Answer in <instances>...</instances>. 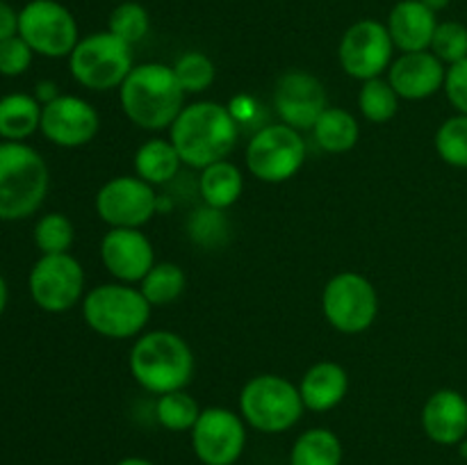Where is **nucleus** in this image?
Instances as JSON below:
<instances>
[{"label":"nucleus","instance_id":"obj_1","mask_svg":"<svg viewBox=\"0 0 467 465\" xmlns=\"http://www.w3.org/2000/svg\"><path fill=\"white\" fill-rule=\"evenodd\" d=\"M240 137V123L228 105L214 100H196L182 108L169 128V140L176 146L182 164L205 169L219 160H228Z\"/></svg>","mask_w":467,"mask_h":465},{"label":"nucleus","instance_id":"obj_2","mask_svg":"<svg viewBox=\"0 0 467 465\" xmlns=\"http://www.w3.org/2000/svg\"><path fill=\"white\" fill-rule=\"evenodd\" d=\"M128 121L144 130H169L185 108V91L171 67L160 62L135 64L119 87Z\"/></svg>","mask_w":467,"mask_h":465},{"label":"nucleus","instance_id":"obj_3","mask_svg":"<svg viewBox=\"0 0 467 465\" xmlns=\"http://www.w3.org/2000/svg\"><path fill=\"white\" fill-rule=\"evenodd\" d=\"M128 367L137 386L150 395L185 390L194 377V351L173 331H144L135 337Z\"/></svg>","mask_w":467,"mask_h":465},{"label":"nucleus","instance_id":"obj_4","mask_svg":"<svg viewBox=\"0 0 467 465\" xmlns=\"http://www.w3.org/2000/svg\"><path fill=\"white\" fill-rule=\"evenodd\" d=\"M50 171L26 141H0V222L32 217L46 201Z\"/></svg>","mask_w":467,"mask_h":465},{"label":"nucleus","instance_id":"obj_5","mask_svg":"<svg viewBox=\"0 0 467 465\" xmlns=\"http://www.w3.org/2000/svg\"><path fill=\"white\" fill-rule=\"evenodd\" d=\"M80 304L87 326L108 340L140 337L153 310L140 285L119 281L91 287Z\"/></svg>","mask_w":467,"mask_h":465},{"label":"nucleus","instance_id":"obj_6","mask_svg":"<svg viewBox=\"0 0 467 465\" xmlns=\"http://www.w3.org/2000/svg\"><path fill=\"white\" fill-rule=\"evenodd\" d=\"M299 386L278 374H258L240 392V415L260 433H285L304 415Z\"/></svg>","mask_w":467,"mask_h":465},{"label":"nucleus","instance_id":"obj_7","mask_svg":"<svg viewBox=\"0 0 467 465\" xmlns=\"http://www.w3.org/2000/svg\"><path fill=\"white\" fill-rule=\"evenodd\" d=\"M132 67V46L109 30L80 36L68 55V71L73 80L89 91L119 89Z\"/></svg>","mask_w":467,"mask_h":465},{"label":"nucleus","instance_id":"obj_8","mask_svg":"<svg viewBox=\"0 0 467 465\" xmlns=\"http://www.w3.org/2000/svg\"><path fill=\"white\" fill-rule=\"evenodd\" d=\"M244 162L260 182L276 185L290 181L306 162L304 135L287 123H267L246 144Z\"/></svg>","mask_w":467,"mask_h":465},{"label":"nucleus","instance_id":"obj_9","mask_svg":"<svg viewBox=\"0 0 467 465\" xmlns=\"http://www.w3.org/2000/svg\"><path fill=\"white\" fill-rule=\"evenodd\" d=\"M18 36L35 55L59 59L73 53L80 30L71 9L59 0H30L18 9Z\"/></svg>","mask_w":467,"mask_h":465},{"label":"nucleus","instance_id":"obj_10","mask_svg":"<svg viewBox=\"0 0 467 465\" xmlns=\"http://www.w3.org/2000/svg\"><path fill=\"white\" fill-rule=\"evenodd\" d=\"M322 313L336 331L358 336L368 331L379 315V292L368 276L340 272L324 285Z\"/></svg>","mask_w":467,"mask_h":465},{"label":"nucleus","instance_id":"obj_11","mask_svg":"<svg viewBox=\"0 0 467 465\" xmlns=\"http://www.w3.org/2000/svg\"><path fill=\"white\" fill-rule=\"evenodd\" d=\"M27 287L44 313H67L85 299V269L71 253L39 255L27 276Z\"/></svg>","mask_w":467,"mask_h":465},{"label":"nucleus","instance_id":"obj_12","mask_svg":"<svg viewBox=\"0 0 467 465\" xmlns=\"http://www.w3.org/2000/svg\"><path fill=\"white\" fill-rule=\"evenodd\" d=\"M395 44L386 23L360 18L349 26L337 46V59L347 76L365 82L381 78L395 59Z\"/></svg>","mask_w":467,"mask_h":465},{"label":"nucleus","instance_id":"obj_13","mask_svg":"<svg viewBox=\"0 0 467 465\" xmlns=\"http://www.w3.org/2000/svg\"><path fill=\"white\" fill-rule=\"evenodd\" d=\"M155 187L140 176H114L96 191V214L109 228H141L158 212Z\"/></svg>","mask_w":467,"mask_h":465},{"label":"nucleus","instance_id":"obj_14","mask_svg":"<svg viewBox=\"0 0 467 465\" xmlns=\"http://www.w3.org/2000/svg\"><path fill=\"white\" fill-rule=\"evenodd\" d=\"M192 450L203 465H235L246 447V422L235 410L210 406L192 427Z\"/></svg>","mask_w":467,"mask_h":465},{"label":"nucleus","instance_id":"obj_15","mask_svg":"<svg viewBox=\"0 0 467 465\" xmlns=\"http://www.w3.org/2000/svg\"><path fill=\"white\" fill-rule=\"evenodd\" d=\"M100 117L89 100L73 94H59L41 105L39 132L62 149H80L99 135Z\"/></svg>","mask_w":467,"mask_h":465},{"label":"nucleus","instance_id":"obj_16","mask_svg":"<svg viewBox=\"0 0 467 465\" xmlns=\"http://www.w3.org/2000/svg\"><path fill=\"white\" fill-rule=\"evenodd\" d=\"M272 100L281 123L296 130H313L315 121L328 108L327 87L308 71L283 73L274 87Z\"/></svg>","mask_w":467,"mask_h":465},{"label":"nucleus","instance_id":"obj_17","mask_svg":"<svg viewBox=\"0 0 467 465\" xmlns=\"http://www.w3.org/2000/svg\"><path fill=\"white\" fill-rule=\"evenodd\" d=\"M103 267L119 283L140 285L155 264V251L141 228H109L100 240Z\"/></svg>","mask_w":467,"mask_h":465},{"label":"nucleus","instance_id":"obj_18","mask_svg":"<svg viewBox=\"0 0 467 465\" xmlns=\"http://www.w3.org/2000/svg\"><path fill=\"white\" fill-rule=\"evenodd\" d=\"M447 67L431 53H400L388 68V82L401 100H424L445 87Z\"/></svg>","mask_w":467,"mask_h":465},{"label":"nucleus","instance_id":"obj_19","mask_svg":"<svg viewBox=\"0 0 467 465\" xmlns=\"http://www.w3.org/2000/svg\"><path fill=\"white\" fill-rule=\"evenodd\" d=\"M422 429L436 445L454 447L467 436V397L454 388H441L422 406Z\"/></svg>","mask_w":467,"mask_h":465},{"label":"nucleus","instance_id":"obj_20","mask_svg":"<svg viewBox=\"0 0 467 465\" xmlns=\"http://www.w3.org/2000/svg\"><path fill=\"white\" fill-rule=\"evenodd\" d=\"M438 23V14L420 0H400L388 14L386 26L400 53H418L431 48Z\"/></svg>","mask_w":467,"mask_h":465},{"label":"nucleus","instance_id":"obj_21","mask_svg":"<svg viewBox=\"0 0 467 465\" xmlns=\"http://www.w3.org/2000/svg\"><path fill=\"white\" fill-rule=\"evenodd\" d=\"M349 392V374L336 360H319L310 365L299 381V395L306 410L327 413L340 406Z\"/></svg>","mask_w":467,"mask_h":465},{"label":"nucleus","instance_id":"obj_22","mask_svg":"<svg viewBox=\"0 0 467 465\" xmlns=\"http://www.w3.org/2000/svg\"><path fill=\"white\" fill-rule=\"evenodd\" d=\"M242 191H244V176L231 160H219V162L201 169L199 194L203 199V205L228 210L240 201Z\"/></svg>","mask_w":467,"mask_h":465},{"label":"nucleus","instance_id":"obj_23","mask_svg":"<svg viewBox=\"0 0 467 465\" xmlns=\"http://www.w3.org/2000/svg\"><path fill=\"white\" fill-rule=\"evenodd\" d=\"M41 126V103L32 94L0 96V140L26 141Z\"/></svg>","mask_w":467,"mask_h":465},{"label":"nucleus","instance_id":"obj_24","mask_svg":"<svg viewBox=\"0 0 467 465\" xmlns=\"http://www.w3.org/2000/svg\"><path fill=\"white\" fill-rule=\"evenodd\" d=\"M135 176L146 181L149 185H167L178 176L182 167V160L178 155L176 146L171 140H162V137H153V140L144 141L135 153Z\"/></svg>","mask_w":467,"mask_h":465},{"label":"nucleus","instance_id":"obj_25","mask_svg":"<svg viewBox=\"0 0 467 465\" xmlns=\"http://www.w3.org/2000/svg\"><path fill=\"white\" fill-rule=\"evenodd\" d=\"M310 132H313V140L319 149L327 150V153L340 155L358 144L360 123L349 109L331 108L328 105L322 112V117L315 121Z\"/></svg>","mask_w":467,"mask_h":465},{"label":"nucleus","instance_id":"obj_26","mask_svg":"<svg viewBox=\"0 0 467 465\" xmlns=\"http://www.w3.org/2000/svg\"><path fill=\"white\" fill-rule=\"evenodd\" d=\"M345 450L331 429L315 427L301 433L290 451V465H342Z\"/></svg>","mask_w":467,"mask_h":465},{"label":"nucleus","instance_id":"obj_27","mask_svg":"<svg viewBox=\"0 0 467 465\" xmlns=\"http://www.w3.org/2000/svg\"><path fill=\"white\" fill-rule=\"evenodd\" d=\"M187 278L181 264L176 263H155L150 272L141 278L140 290L153 308L171 305L185 292Z\"/></svg>","mask_w":467,"mask_h":465},{"label":"nucleus","instance_id":"obj_28","mask_svg":"<svg viewBox=\"0 0 467 465\" xmlns=\"http://www.w3.org/2000/svg\"><path fill=\"white\" fill-rule=\"evenodd\" d=\"M400 96L392 89L388 78L365 80L358 91V109L369 123H388L400 112Z\"/></svg>","mask_w":467,"mask_h":465},{"label":"nucleus","instance_id":"obj_29","mask_svg":"<svg viewBox=\"0 0 467 465\" xmlns=\"http://www.w3.org/2000/svg\"><path fill=\"white\" fill-rule=\"evenodd\" d=\"M201 410L203 408L199 406V401L187 390L167 392V395H160L158 401H155V419L167 431H192Z\"/></svg>","mask_w":467,"mask_h":465},{"label":"nucleus","instance_id":"obj_30","mask_svg":"<svg viewBox=\"0 0 467 465\" xmlns=\"http://www.w3.org/2000/svg\"><path fill=\"white\" fill-rule=\"evenodd\" d=\"M187 235L201 249H219L231 237V222L226 219L223 210L203 205L187 219Z\"/></svg>","mask_w":467,"mask_h":465},{"label":"nucleus","instance_id":"obj_31","mask_svg":"<svg viewBox=\"0 0 467 465\" xmlns=\"http://www.w3.org/2000/svg\"><path fill=\"white\" fill-rule=\"evenodd\" d=\"M35 246L41 255L68 253L76 240L73 222L64 212H46L35 223Z\"/></svg>","mask_w":467,"mask_h":465},{"label":"nucleus","instance_id":"obj_32","mask_svg":"<svg viewBox=\"0 0 467 465\" xmlns=\"http://www.w3.org/2000/svg\"><path fill=\"white\" fill-rule=\"evenodd\" d=\"M438 158L454 169H467V114H454L438 126L433 137Z\"/></svg>","mask_w":467,"mask_h":465},{"label":"nucleus","instance_id":"obj_33","mask_svg":"<svg viewBox=\"0 0 467 465\" xmlns=\"http://www.w3.org/2000/svg\"><path fill=\"white\" fill-rule=\"evenodd\" d=\"M171 68L185 94H203V91H208L214 85V78H217V67L201 50H187V53H182L171 64Z\"/></svg>","mask_w":467,"mask_h":465},{"label":"nucleus","instance_id":"obj_34","mask_svg":"<svg viewBox=\"0 0 467 465\" xmlns=\"http://www.w3.org/2000/svg\"><path fill=\"white\" fill-rule=\"evenodd\" d=\"M108 30L126 44L135 46L149 35L150 16L144 5L137 3V0H121L109 14Z\"/></svg>","mask_w":467,"mask_h":465},{"label":"nucleus","instance_id":"obj_35","mask_svg":"<svg viewBox=\"0 0 467 465\" xmlns=\"http://www.w3.org/2000/svg\"><path fill=\"white\" fill-rule=\"evenodd\" d=\"M431 50L445 67L467 57V26L461 21H441L431 39Z\"/></svg>","mask_w":467,"mask_h":465},{"label":"nucleus","instance_id":"obj_36","mask_svg":"<svg viewBox=\"0 0 467 465\" xmlns=\"http://www.w3.org/2000/svg\"><path fill=\"white\" fill-rule=\"evenodd\" d=\"M35 53L18 35L0 41V76L18 78L30 68Z\"/></svg>","mask_w":467,"mask_h":465},{"label":"nucleus","instance_id":"obj_37","mask_svg":"<svg viewBox=\"0 0 467 465\" xmlns=\"http://www.w3.org/2000/svg\"><path fill=\"white\" fill-rule=\"evenodd\" d=\"M442 91H445L447 100L456 109V114H467V57L447 67Z\"/></svg>","mask_w":467,"mask_h":465},{"label":"nucleus","instance_id":"obj_38","mask_svg":"<svg viewBox=\"0 0 467 465\" xmlns=\"http://www.w3.org/2000/svg\"><path fill=\"white\" fill-rule=\"evenodd\" d=\"M14 35H18V12L7 0H0V41Z\"/></svg>","mask_w":467,"mask_h":465},{"label":"nucleus","instance_id":"obj_39","mask_svg":"<svg viewBox=\"0 0 467 465\" xmlns=\"http://www.w3.org/2000/svg\"><path fill=\"white\" fill-rule=\"evenodd\" d=\"M228 109H231L237 123H246L255 114V100L249 98V96H237V98L231 100Z\"/></svg>","mask_w":467,"mask_h":465},{"label":"nucleus","instance_id":"obj_40","mask_svg":"<svg viewBox=\"0 0 467 465\" xmlns=\"http://www.w3.org/2000/svg\"><path fill=\"white\" fill-rule=\"evenodd\" d=\"M35 96L36 100H39L41 105H48L50 100H55L59 96V89H57V85H55L53 80H41V82H36V87H35Z\"/></svg>","mask_w":467,"mask_h":465},{"label":"nucleus","instance_id":"obj_41","mask_svg":"<svg viewBox=\"0 0 467 465\" xmlns=\"http://www.w3.org/2000/svg\"><path fill=\"white\" fill-rule=\"evenodd\" d=\"M7 301H9L7 281H5V276H3V274H0V317H3L5 310H7Z\"/></svg>","mask_w":467,"mask_h":465},{"label":"nucleus","instance_id":"obj_42","mask_svg":"<svg viewBox=\"0 0 467 465\" xmlns=\"http://www.w3.org/2000/svg\"><path fill=\"white\" fill-rule=\"evenodd\" d=\"M420 3H422V5H427V7L431 9V12L441 14V12H445L447 7H450V5H451V0H420Z\"/></svg>","mask_w":467,"mask_h":465},{"label":"nucleus","instance_id":"obj_43","mask_svg":"<svg viewBox=\"0 0 467 465\" xmlns=\"http://www.w3.org/2000/svg\"><path fill=\"white\" fill-rule=\"evenodd\" d=\"M117 465H155L149 459H141V456H126V459L119 460Z\"/></svg>","mask_w":467,"mask_h":465},{"label":"nucleus","instance_id":"obj_44","mask_svg":"<svg viewBox=\"0 0 467 465\" xmlns=\"http://www.w3.org/2000/svg\"><path fill=\"white\" fill-rule=\"evenodd\" d=\"M456 447H459V454H461V459H465V460H467V436H465L463 440H461L459 445H456Z\"/></svg>","mask_w":467,"mask_h":465}]
</instances>
